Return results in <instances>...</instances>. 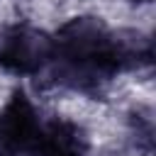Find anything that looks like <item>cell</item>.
Here are the masks:
<instances>
[{
    "mask_svg": "<svg viewBox=\"0 0 156 156\" xmlns=\"http://www.w3.org/2000/svg\"><path fill=\"white\" fill-rule=\"evenodd\" d=\"M54 78L73 90H95L115 73L149 63V39L127 32L115 34L95 17H73L54 37Z\"/></svg>",
    "mask_w": 156,
    "mask_h": 156,
    "instance_id": "cell-1",
    "label": "cell"
},
{
    "mask_svg": "<svg viewBox=\"0 0 156 156\" xmlns=\"http://www.w3.org/2000/svg\"><path fill=\"white\" fill-rule=\"evenodd\" d=\"M54 41L29 24H12L0 34V68L15 76H34L51 63Z\"/></svg>",
    "mask_w": 156,
    "mask_h": 156,
    "instance_id": "cell-2",
    "label": "cell"
},
{
    "mask_svg": "<svg viewBox=\"0 0 156 156\" xmlns=\"http://www.w3.org/2000/svg\"><path fill=\"white\" fill-rule=\"evenodd\" d=\"M41 132L39 115L24 90H15L0 110V156H24Z\"/></svg>",
    "mask_w": 156,
    "mask_h": 156,
    "instance_id": "cell-3",
    "label": "cell"
},
{
    "mask_svg": "<svg viewBox=\"0 0 156 156\" xmlns=\"http://www.w3.org/2000/svg\"><path fill=\"white\" fill-rule=\"evenodd\" d=\"M85 151L88 139L83 129L76 122L54 119L49 124H41L39 136L24 156H85Z\"/></svg>",
    "mask_w": 156,
    "mask_h": 156,
    "instance_id": "cell-4",
    "label": "cell"
},
{
    "mask_svg": "<svg viewBox=\"0 0 156 156\" xmlns=\"http://www.w3.org/2000/svg\"><path fill=\"white\" fill-rule=\"evenodd\" d=\"M129 2H149V0H129Z\"/></svg>",
    "mask_w": 156,
    "mask_h": 156,
    "instance_id": "cell-5",
    "label": "cell"
}]
</instances>
